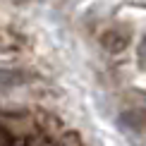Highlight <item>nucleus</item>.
I'll use <instances>...</instances> for the list:
<instances>
[{"instance_id": "2", "label": "nucleus", "mask_w": 146, "mask_h": 146, "mask_svg": "<svg viewBox=\"0 0 146 146\" xmlns=\"http://www.w3.org/2000/svg\"><path fill=\"white\" fill-rule=\"evenodd\" d=\"M101 43H103V48H106V50L120 53V50H125V48H127V43H129V34L122 31V29H110V31L103 34Z\"/></svg>"}, {"instance_id": "3", "label": "nucleus", "mask_w": 146, "mask_h": 146, "mask_svg": "<svg viewBox=\"0 0 146 146\" xmlns=\"http://www.w3.org/2000/svg\"><path fill=\"white\" fill-rule=\"evenodd\" d=\"M27 146H58L55 144V139H46V137H31V139H27Z\"/></svg>"}, {"instance_id": "1", "label": "nucleus", "mask_w": 146, "mask_h": 146, "mask_svg": "<svg viewBox=\"0 0 146 146\" xmlns=\"http://www.w3.org/2000/svg\"><path fill=\"white\" fill-rule=\"evenodd\" d=\"M0 132L3 137L7 134L10 139H19V141H27V139L36 137L38 127H36L34 117L29 115H0Z\"/></svg>"}]
</instances>
